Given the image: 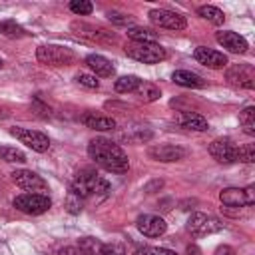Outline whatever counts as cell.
<instances>
[{
  "mask_svg": "<svg viewBox=\"0 0 255 255\" xmlns=\"http://www.w3.org/2000/svg\"><path fill=\"white\" fill-rule=\"evenodd\" d=\"M0 157L4 161H10V163H24L26 161L24 151H20L16 147H0Z\"/></svg>",
  "mask_w": 255,
  "mask_h": 255,
  "instance_id": "cell-29",
  "label": "cell"
},
{
  "mask_svg": "<svg viewBox=\"0 0 255 255\" xmlns=\"http://www.w3.org/2000/svg\"><path fill=\"white\" fill-rule=\"evenodd\" d=\"M72 32L90 40V42H98V44H112L116 42V34L114 32H108L100 26H94V24H86V22H72L70 24Z\"/></svg>",
  "mask_w": 255,
  "mask_h": 255,
  "instance_id": "cell-7",
  "label": "cell"
},
{
  "mask_svg": "<svg viewBox=\"0 0 255 255\" xmlns=\"http://www.w3.org/2000/svg\"><path fill=\"white\" fill-rule=\"evenodd\" d=\"M86 64H88L90 70H92L96 76H100V78H110V76H114V66H112V62H110L108 58L100 56V54H90V56L86 58Z\"/></svg>",
  "mask_w": 255,
  "mask_h": 255,
  "instance_id": "cell-18",
  "label": "cell"
},
{
  "mask_svg": "<svg viewBox=\"0 0 255 255\" xmlns=\"http://www.w3.org/2000/svg\"><path fill=\"white\" fill-rule=\"evenodd\" d=\"M223 229V223L209 215V213H201V211H195L191 213V217L187 219V231L195 237H201V235H211V233H217Z\"/></svg>",
  "mask_w": 255,
  "mask_h": 255,
  "instance_id": "cell-6",
  "label": "cell"
},
{
  "mask_svg": "<svg viewBox=\"0 0 255 255\" xmlns=\"http://www.w3.org/2000/svg\"><path fill=\"white\" fill-rule=\"evenodd\" d=\"M227 80L235 86L251 90L255 86V72L249 64H239V66H233L227 70Z\"/></svg>",
  "mask_w": 255,
  "mask_h": 255,
  "instance_id": "cell-13",
  "label": "cell"
},
{
  "mask_svg": "<svg viewBox=\"0 0 255 255\" xmlns=\"http://www.w3.org/2000/svg\"><path fill=\"white\" fill-rule=\"evenodd\" d=\"M219 199L225 207H245L247 205V197H245V189H239V187H227L219 193Z\"/></svg>",
  "mask_w": 255,
  "mask_h": 255,
  "instance_id": "cell-19",
  "label": "cell"
},
{
  "mask_svg": "<svg viewBox=\"0 0 255 255\" xmlns=\"http://www.w3.org/2000/svg\"><path fill=\"white\" fill-rule=\"evenodd\" d=\"M133 255H175V253L171 249H163V247H141Z\"/></svg>",
  "mask_w": 255,
  "mask_h": 255,
  "instance_id": "cell-35",
  "label": "cell"
},
{
  "mask_svg": "<svg viewBox=\"0 0 255 255\" xmlns=\"http://www.w3.org/2000/svg\"><path fill=\"white\" fill-rule=\"evenodd\" d=\"M161 185H163V181H161V179H155V181H151L149 185H145L143 191H145V193H153V187H161Z\"/></svg>",
  "mask_w": 255,
  "mask_h": 255,
  "instance_id": "cell-40",
  "label": "cell"
},
{
  "mask_svg": "<svg viewBox=\"0 0 255 255\" xmlns=\"http://www.w3.org/2000/svg\"><path fill=\"white\" fill-rule=\"evenodd\" d=\"M149 22L159 26V28H167V30H183L187 26V22H185V18L181 14L165 10V8L149 10Z\"/></svg>",
  "mask_w": 255,
  "mask_h": 255,
  "instance_id": "cell-9",
  "label": "cell"
},
{
  "mask_svg": "<svg viewBox=\"0 0 255 255\" xmlns=\"http://www.w3.org/2000/svg\"><path fill=\"white\" fill-rule=\"evenodd\" d=\"M12 181H14L18 187H22V189H26V191H32V193H36V191H46V189H48V183H46L38 173L30 171V169H16V171H12Z\"/></svg>",
  "mask_w": 255,
  "mask_h": 255,
  "instance_id": "cell-12",
  "label": "cell"
},
{
  "mask_svg": "<svg viewBox=\"0 0 255 255\" xmlns=\"http://www.w3.org/2000/svg\"><path fill=\"white\" fill-rule=\"evenodd\" d=\"M237 161H245V163H253L255 161V147L251 143L237 147Z\"/></svg>",
  "mask_w": 255,
  "mask_h": 255,
  "instance_id": "cell-31",
  "label": "cell"
},
{
  "mask_svg": "<svg viewBox=\"0 0 255 255\" xmlns=\"http://www.w3.org/2000/svg\"><path fill=\"white\" fill-rule=\"evenodd\" d=\"M108 18H110V22H114L118 26H128L133 22V18L129 14H120V12H108Z\"/></svg>",
  "mask_w": 255,
  "mask_h": 255,
  "instance_id": "cell-36",
  "label": "cell"
},
{
  "mask_svg": "<svg viewBox=\"0 0 255 255\" xmlns=\"http://www.w3.org/2000/svg\"><path fill=\"white\" fill-rule=\"evenodd\" d=\"M84 126L92 128V129H98V131H110L116 128V120L114 118H108V116H96V114H86L82 118Z\"/></svg>",
  "mask_w": 255,
  "mask_h": 255,
  "instance_id": "cell-21",
  "label": "cell"
},
{
  "mask_svg": "<svg viewBox=\"0 0 255 255\" xmlns=\"http://www.w3.org/2000/svg\"><path fill=\"white\" fill-rule=\"evenodd\" d=\"M197 14H199L203 20H207V22H211V24H215V26H221L223 20H225V14H223L219 8H215V6H201V8L197 10Z\"/></svg>",
  "mask_w": 255,
  "mask_h": 255,
  "instance_id": "cell-25",
  "label": "cell"
},
{
  "mask_svg": "<svg viewBox=\"0 0 255 255\" xmlns=\"http://www.w3.org/2000/svg\"><path fill=\"white\" fill-rule=\"evenodd\" d=\"M135 94H137V98H139L141 102H145V104L155 102V100H159V96H161L159 88H157L153 82H141V84L137 86Z\"/></svg>",
  "mask_w": 255,
  "mask_h": 255,
  "instance_id": "cell-22",
  "label": "cell"
},
{
  "mask_svg": "<svg viewBox=\"0 0 255 255\" xmlns=\"http://www.w3.org/2000/svg\"><path fill=\"white\" fill-rule=\"evenodd\" d=\"M0 34L6 38H24L26 30L20 24H16L14 20H2L0 22Z\"/></svg>",
  "mask_w": 255,
  "mask_h": 255,
  "instance_id": "cell-28",
  "label": "cell"
},
{
  "mask_svg": "<svg viewBox=\"0 0 255 255\" xmlns=\"http://www.w3.org/2000/svg\"><path fill=\"white\" fill-rule=\"evenodd\" d=\"M193 56H195V60L199 64H203L207 68H213V70H219V68L227 66V56L225 54H221L217 50H211V48H205V46L195 48Z\"/></svg>",
  "mask_w": 255,
  "mask_h": 255,
  "instance_id": "cell-15",
  "label": "cell"
},
{
  "mask_svg": "<svg viewBox=\"0 0 255 255\" xmlns=\"http://www.w3.org/2000/svg\"><path fill=\"white\" fill-rule=\"evenodd\" d=\"M171 80L177 86H183V88H203L205 86V80L199 74L189 72V70H175L171 74Z\"/></svg>",
  "mask_w": 255,
  "mask_h": 255,
  "instance_id": "cell-20",
  "label": "cell"
},
{
  "mask_svg": "<svg viewBox=\"0 0 255 255\" xmlns=\"http://www.w3.org/2000/svg\"><path fill=\"white\" fill-rule=\"evenodd\" d=\"M88 153L106 171L124 173V171L129 169V161H128L126 151L118 143H114L112 139H106V137L92 139L90 145H88Z\"/></svg>",
  "mask_w": 255,
  "mask_h": 255,
  "instance_id": "cell-1",
  "label": "cell"
},
{
  "mask_svg": "<svg viewBox=\"0 0 255 255\" xmlns=\"http://www.w3.org/2000/svg\"><path fill=\"white\" fill-rule=\"evenodd\" d=\"M245 197H247V205H253V203H255V191H253L251 185L245 187Z\"/></svg>",
  "mask_w": 255,
  "mask_h": 255,
  "instance_id": "cell-39",
  "label": "cell"
},
{
  "mask_svg": "<svg viewBox=\"0 0 255 255\" xmlns=\"http://www.w3.org/2000/svg\"><path fill=\"white\" fill-rule=\"evenodd\" d=\"M147 155L155 161H163V163H169V161H179L187 155V149L185 147H179V145H173V143H157V145H151L147 149Z\"/></svg>",
  "mask_w": 255,
  "mask_h": 255,
  "instance_id": "cell-10",
  "label": "cell"
},
{
  "mask_svg": "<svg viewBox=\"0 0 255 255\" xmlns=\"http://www.w3.org/2000/svg\"><path fill=\"white\" fill-rule=\"evenodd\" d=\"M213 255H235V249L233 247H229V245H221V247H217L215 249V253Z\"/></svg>",
  "mask_w": 255,
  "mask_h": 255,
  "instance_id": "cell-37",
  "label": "cell"
},
{
  "mask_svg": "<svg viewBox=\"0 0 255 255\" xmlns=\"http://www.w3.org/2000/svg\"><path fill=\"white\" fill-rule=\"evenodd\" d=\"M126 54L141 64H159L161 60L167 58L165 50L157 42H128L126 44Z\"/></svg>",
  "mask_w": 255,
  "mask_h": 255,
  "instance_id": "cell-3",
  "label": "cell"
},
{
  "mask_svg": "<svg viewBox=\"0 0 255 255\" xmlns=\"http://www.w3.org/2000/svg\"><path fill=\"white\" fill-rule=\"evenodd\" d=\"M76 82L80 86H84V88H90V90H98L100 88V82L96 80V76H90V74H78Z\"/></svg>",
  "mask_w": 255,
  "mask_h": 255,
  "instance_id": "cell-33",
  "label": "cell"
},
{
  "mask_svg": "<svg viewBox=\"0 0 255 255\" xmlns=\"http://www.w3.org/2000/svg\"><path fill=\"white\" fill-rule=\"evenodd\" d=\"M36 58H38V62H42L46 66H70L76 60V54H74V50H70L66 46L46 44L36 50Z\"/></svg>",
  "mask_w": 255,
  "mask_h": 255,
  "instance_id": "cell-4",
  "label": "cell"
},
{
  "mask_svg": "<svg viewBox=\"0 0 255 255\" xmlns=\"http://www.w3.org/2000/svg\"><path fill=\"white\" fill-rule=\"evenodd\" d=\"M10 133H12L16 139H20L22 143H26L28 147H32L34 151H38V153H44V151H48V147H50V139H48V135L42 133V131L28 129V128H12Z\"/></svg>",
  "mask_w": 255,
  "mask_h": 255,
  "instance_id": "cell-8",
  "label": "cell"
},
{
  "mask_svg": "<svg viewBox=\"0 0 255 255\" xmlns=\"http://www.w3.org/2000/svg\"><path fill=\"white\" fill-rule=\"evenodd\" d=\"M70 10H72L74 14H78V16H88V14H92L94 6H92V2H88V0H72V2H70Z\"/></svg>",
  "mask_w": 255,
  "mask_h": 255,
  "instance_id": "cell-30",
  "label": "cell"
},
{
  "mask_svg": "<svg viewBox=\"0 0 255 255\" xmlns=\"http://www.w3.org/2000/svg\"><path fill=\"white\" fill-rule=\"evenodd\" d=\"M14 207L26 215H40L52 207V201L44 193H22L14 199Z\"/></svg>",
  "mask_w": 255,
  "mask_h": 255,
  "instance_id": "cell-5",
  "label": "cell"
},
{
  "mask_svg": "<svg viewBox=\"0 0 255 255\" xmlns=\"http://www.w3.org/2000/svg\"><path fill=\"white\" fill-rule=\"evenodd\" d=\"M175 122L185 128V129H193V131H205L209 126H207V120L197 114V112H179L175 116Z\"/></svg>",
  "mask_w": 255,
  "mask_h": 255,
  "instance_id": "cell-17",
  "label": "cell"
},
{
  "mask_svg": "<svg viewBox=\"0 0 255 255\" xmlns=\"http://www.w3.org/2000/svg\"><path fill=\"white\" fill-rule=\"evenodd\" d=\"M135 225H137L139 233H143L145 237H159L167 229V225H165V221L161 217L149 215V213L147 215H139L137 221H135Z\"/></svg>",
  "mask_w": 255,
  "mask_h": 255,
  "instance_id": "cell-14",
  "label": "cell"
},
{
  "mask_svg": "<svg viewBox=\"0 0 255 255\" xmlns=\"http://www.w3.org/2000/svg\"><path fill=\"white\" fill-rule=\"evenodd\" d=\"M215 38H217V42L223 46V48H227L229 52H233V54H243L245 50H247V40L243 38V36H239V34H235V32H217L215 34Z\"/></svg>",
  "mask_w": 255,
  "mask_h": 255,
  "instance_id": "cell-16",
  "label": "cell"
},
{
  "mask_svg": "<svg viewBox=\"0 0 255 255\" xmlns=\"http://www.w3.org/2000/svg\"><path fill=\"white\" fill-rule=\"evenodd\" d=\"M102 241L96 237H82L78 241V247L84 255H102Z\"/></svg>",
  "mask_w": 255,
  "mask_h": 255,
  "instance_id": "cell-27",
  "label": "cell"
},
{
  "mask_svg": "<svg viewBox=\"0 0 255 255\" xmlns=\"http://www.w3.org/2000/svg\"><path fill=\"white\" fill-rule=\"evenodd\" d=\"M239 124L247 135H255V108L247 106L239 112Z\"/></svg>",
  "mask_w": 255,
  "mask_h": 255,
  "instance_id": "cell-23",
  "label": "cell"
},
{
  "mask_svg": "<svg viewBox=\"0 0 255 255\" xmlns=\"http://www.w3.org/2000/svg\"><path fill=\"white\" fill-rule=\"evenodd\" d=\"M2 68H4V62H2V60H0V70H2Z\"/></svg>",
  "mask_w": 255,
  "mask_h": 255,
  "instance_id": "cell-41",
  "label": "cell"
},
{
  "mask_svg": "<svg viewBox=\"0 0 255 255\" xmlns=\"http://www.w3.org/2000/svg\"><path fill=\"white\" fill-rule=\"evenodd\" d=\"M54 255H78V249H74V247H60Z\"/></svg>",
  "mask_w": 255,
  "mask_h": 255,
  "instance_id": "cell-38",
  "label": "cell"
},
{
  "mask_svg": "<svg viewBox=\"0 0 255 255\" xmlns=\"http://www.w3.org/2000/svg\"><path fill=\"white\" fill-rule=\"evenodd\" d=\"M82 205H84V199L70 191V193H68V197H66V209H68L72 215H76V213H80V211H82Z\"/></svg>",
  "mask_w": 255,
  "mask_h": 255,
  "instance_id": "cell-32",
  "label": "cell"
},
{
  "mask_svg": "<svg viewBox=\"0 0 255 255\" xmlns=\"http://www.w3.org/2000/svg\"><path fill=\"white\" fill-rule=\"evenodd\" d=\"M102 255H126V247L122 243H104L102 245Z\"/></svg>",
  "mask_w": 255,
  "mask_h": 255,
  "instance_id": "cell-34",
  "label": "cell"
},
{
  "mask_svg": "<svg viewBox=\"0 0 255 255\" xmlns=\"http://www.w3.org/2000/svg\"><path fill=\"white\" fill-rule=\"evenodd\" d=\"M70 191L76 193L82 199H88V197H94V195L104 197V195L110 193V183L102 175H98L94 169H84L74 177Z\"/></svg>",
  "mask_w": 255,
  "mask_h": 255,
  "instance_id": "cell-2",
  "label": "cell"
},
{
  "mask_svg": "<svg viewBox=\"0 0 255 255\" xmlns=\"http://www.w3.org/2000/svg\"><path fill=\"white\" fill-rule=\"evenodd\" d=\"M209 153L219 163H233V161H237V145L231 139H227V137L213 139L209 143Z\"/></svg>",
  "mask_w": 255,
  "mask_h": 255,
  "instance_id": "cell-11",
  "label": "cell"
},
{
  "mask_svg": "<svg viewBox=\"0 0 255 255\" xmlns=\"http://www.w3.org/2000/svg\"><path fill=\"white\" fill-rule=\"evenodd\" d=\"M128 36L131 38V42H157V34L149 28H139V26H131L128 30Z\"/></svg>",
  "mask_w": 255,
  "mask_h": 255,
  "instance_id": "cell-24",
  "label": "cell"
},
{
  "mask_svg": "<svg viewBox=\"0 0 255 255\" xmlns=\"http://www.w3.org/2000/svg\"><path fill=\"white\" fill-rule=\"evenodd\" d=\"M139 84H141V80H139L137 76H122V78L116 80L114 88H116V92H120V94H128V92H135Z\"/></svg>",
  "mask_w": 255,
  "mask_h": 255,
  "instance_id": "cell-26",
  "label": "cell"
}]
</instances>
